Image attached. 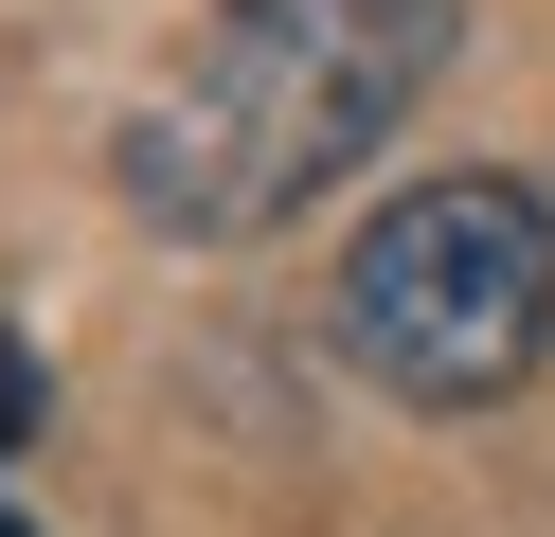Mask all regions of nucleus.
Wrapping results in <instances>:
<instances>
[{
	"instance_id": "nucleus-3",
	"label": "nucleus",
	"mask_w": 555,
	"mask_h": 537,
	"mask_svg": "<svg viewBox=\"0 0 555 537\" xmlns=\"http://www.w3.org/2000/svg\"><path fill=\"white\" fill-rule=\"evenodd\" d=\"M0 448H37V358H18V322H0Z\"/></svg>"
},
{
	"instance_id": "nucleus-2",
	"label": "nucleus",
	"mask_w": 555,
	"mask_h": 537,
	"mask_svg": "<svg viewBox=\"0 0 555 537\" xmlns=\"http://www.w3.org/2000/svg\"><path fill=\"white\" fill-rule=\"evenodd\" d=\"M323 341H340V376H376L395 412H502L555 358V197L502 179V162L376 197L359 251H340Z\"/></svg>"
},
{
	"instance_id": "nucleus-1",
	"label": "nucleus",
	"mask_w": 555,
	"mask_h": 537,
	"mask_svg": "<svg viewBox=\"0 0 555 537\" xmlns=\"http://www.w3.org/2000/svg\"><path fill=\"white\" fill-rule=\"evenodd\" d=\"M448 36H466V0H216L108 143L126 215L180 251H251L323 215V179H359L430 107Z\"/></svg>"
},
{
	"instance_id": "nucleus-4",
	"label": "nucleus",
	"mask_w": 555,
	"mask_h": 537,
	"mask_svg": "<svg viewBox=\"0 0 555 537\" xmlns=\"http://www.w3.org/2000/svg\"><path fill=\"white\" fill-rule=\"evenodd\" d=\"M0 537H37V520H18V501H0Z\"/></svg>"
}]
</instances>
